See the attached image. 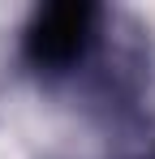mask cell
I'll return each instance as SVG.
<instances>
[{"mask_svg":"<svg viewBox=\"0 0 155 159\" xmlns=\"http://www.w3.org/2000/svg\"><path fill=\"white\" fill-rule=\"evenodd\" d=\"M99 9L95 4H48L26 26V60L39 73H69L95 43Z\"/></svg>","mask_w":155,"mask_h":159,"instance_id":"6da1fadb","label":"cell"}]
</instances>
